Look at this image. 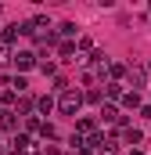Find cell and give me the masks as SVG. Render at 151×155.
<instances>
[{
  "mask_svg": "<svg viewBox=\"0 0 151 155\" xmlns=\"http://www.w3.org/2000/svg\"><path fill=\"white\" fill-rule=\"evenodd\" d=\"M76 108H79V94H65V97H61V112H69V116H72Z\"/></svg>",
  "mask_w": 151,
  "mask_h": 155,
  "instance_id": "6da1fadb",
  "label": "cell"
},
{
  "mask_svg": "<svg viewBox=\"0 0 151 155\" xmlns=\"http://www.w3.org/2000/svg\"><path fill=\"white\" fill-rule=\"evenodd\" d=\"M14 61H18V69H29V65H33V54H18Z\"/></svg>",
  "mask_w": 151,
  "mask_h": 155,
  "instance_id": "7a4b0ae2",
  "label": "cell"
},
{
  "mask_svg": "<svg viewBox=\"0 0 151 155\" xmlns=\"http://www.w3.org/2000/svg\"><path fill=\"white\" fill-rule=\"evenodd\" d=\"M130 79H133V83H144L148 76H144V69H133V72H130Z\"/></svg>",
  "mask_w": 151,
  "mask_h": 155,
  "instance_id": "3957f363",
  "label": "cell"
}]
</instances>
